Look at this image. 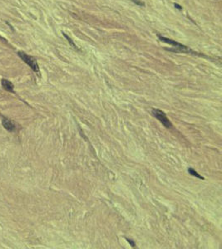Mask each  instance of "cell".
Instances as JSON below:
<instances>
[{
  "label": "cell",
  "instance_id": "1",
  "mask_svg": "<svg viewBox=\"0 0 222 249\" xmlns=\"http://www.w3.org/2000/svg\"><path fill=\"white\" fill-rule=\"evenodd\" d=\"M158 38L162 42H163V43H168V44H170V45H172V46H174L176 48V49L175 50V52H182V53H192V54H197L196 53H195V52H193L192 50H191L189 47H187L186 46H185V45H182V44H181V43H177V42H175V41H174V40H172L170 39V38H167V37H162L161 36V35H158Z\"/></svg>",
  "mask_w": 222,
  "mask_h": 249
},
{
  "label": "cell",
  "instance_id": "2",
  "mask_svg": "<svg viewBox=\"0 0 222 249\" xmlns=\"http://www.w3.org/2000/svg\"><path fill=\"white\" fill-rule=\"evenodd\" d=\"M18 56H20V58L24 61V62L27 63V65L30 66L31 69L34 70V72H35L37 74H39V72H40L39 66H38L37 61H36V59L34 57L29 56V55H27V54L23 53V52H18Z\"/></svg>",
  "mask_w": 222,
  "mask_h": 249
},
{
  "label": "cell",
  "instance_id": "3",
  "mask_svg": "<svg viewBox=\"0 0 222 249\" xmlns=\"http://www.w3.org/2000/svg\"><path fill=\"white\" fill-rule=\"evenodd\" d=\"M152 115L155 116L156 118L166 128H171L172 126V122L167 118V116H166L164 111H162V110L159 109H153L152 110Z\"/></svg>",
  "mask_w": 222,
  "mask_h": 249
},
{
  "label": "cell",
  "instance_id": "4",
  "mask_svg": "<svg viewBox=\"0 0 222 249\" xmlns=\"http://www.w3.org/2000/svg\"><path fill=\"white\" fill-rule=\"evenodd\" d=\"M2 124H3L4 128L8 131H14L16 129V126H14V124L10 120L3 116H2Z\"/></svg>",
  "mask_w": 222,
  "mask_h": 249
},
{
  "label": "cell",
  "instance_id": "5",
  "mask_svg": "<svg viewBox=\"0 0 222 249\" xmlns=\"http://www.w3.org/2000/svg\"><path fill=\"white\" fill-rule=\"evenodd\" d=\"M2 86L4 87V90H6L8 91H10V92H14V85L13 83L10 82L9 81H8L6 79L2 80Z\"/></svg>",
  "mask_w": 222,
  "mask_h": 249
},
{
  "label": "cell",
  "instance_id": "6",
  "mask_svg": "<svg viewBox=\"0 0 222 249\" xmlns=\"http://www.w3.org/2000/svg\"><path fill=\"white\" fill-rule=\"evenodd\" d=\"M188 172L190 174H191V175H193V176H195L196 178H199V179H204V178H203L202 176L200 175L198 173L196 172L195 169H192V168H189Z\"/></svg>",
  "mask_w": 222,
  "mask_h": 249
},
{
  "label": "cell",
  "instance_id": "7",
  "mask_svg": "<svg viewBox=\"0 0 222 249\" xmlns=\"http://www.w3.org/2000/svg\"><path fill=\"white\" fill-rule=\"evenodd\" d=\"M63 36L65 37H66V39L67 40V42L69 43V44H70L71 46H72L73 48H75V49H78V47H77V46L75 45V43H73V41H72V40L71 39L70 37H69L67 36V34H66V33H63Z\"/></svg>",
  "mask_w": 222,
  "mask_h": 249
},
{
  "label": "cell",
  "instance_id": "8",
  "mask_svg": "<svg viewBox=\"0 0 222 249\" xmlns=\"http://www.w3.org/2000/svg\"><path fill=\"white\" fill-rule=\"evenodd\" d=\"M132 1H133L136 4L139 5V6H144L145 5V3H143V2H141V1H139V0H132Z\"/></svg>",
  "mask_w": 222,
  "mask_h": 249
},
{
  "label": "cell",
  "instance_id": "9",
  "mask_svg": "<svg viewBox=\"0 0 222 249\" xmlns=\"http://www.w3.org/2000/svg\"><path fill=\"white\" fill-rule=\"evenodd\" d=\"M174 5H175V8H176L177 9H179V10H182V7L180 6V5H179V4H177V3H175Z\"/></svg>",
  "mask_w": 222,
  "mask_h": 249
},
{
  "label": "cell",
  "instance_id": "10",
  "mask_svg": "<svg viewBox=\"0 0 222 249\" xmlns=\"http://www.w3.org/2000/svg\"><path fill=\"white\" fill-rule=\"evenodd\" d=\"M127 240H128V242H130V243H131V246H132V247H135L134 242H131V240H130V239H127Z\"/></svg>",
  "mask_w": 222,
  "mask_h": 249
}]
</instances>
